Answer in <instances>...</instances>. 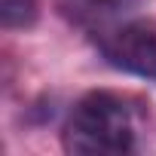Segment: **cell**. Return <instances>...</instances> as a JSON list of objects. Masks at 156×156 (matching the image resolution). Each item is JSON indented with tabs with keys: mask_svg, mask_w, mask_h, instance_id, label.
Instances as JSON below:
<instances>
[{
	"mask_svg": "<svg viewBox=\"0 0 156 156\" xmlns=\"http://www.w3.org/2000/svg\"><path fill=\"white\" fill-rule=\"evenodd\" d=\"M55 6L76 28L104 34V31L116 28L119 19H126L138 6V0H55Z\"/></svg>",
	"mask_w": 156,
	"mask_h": 156,
	"instance_id": "cell-3",
	"label": "cell"
},
{
	"mask_svg": "<svg viewBox=\"0 0 156 156\" xmlns=\"http://www.w3.org/2000/svg\"><path fill=\"white\" fill-rule=\"evenodd\" d=\"M0 22H3V28H28L37 22V3L34 0H3Z\"/></svg>",
	"mask_w": 156,
	"mask_h": 156,
	"instance_id": "cell-4",
	"label": "cell"
},
{
	"mask_svg": "<svg viewBox=\"0 0 156 156\" xmlns=\"http://www.w3.org/2000/svg\"><path fill=\"white\" fill-rule=\"evenodd\" d=\"M101 55L141 80L156 83V22L153 19H129L101 34Z\"/></svg>",
	"mask_w": 156,
	"mask_h": 156,
	"instance_id": "cell-2",
	"label": "cell"
},
{
	"mask_svg": "<svg viewBox=\"0 0 156 156\" xmlns=\"http://www.w3.org/2000/svg\"><path fill=\"white\" fill-rule=\"evenodd\" d=\"M61 144L76 156H119L135 144V116L126 98L113 92H89L73 104Z\"/></svg>",
	"mask_w": 156,
	"mask_h": 156,
	"instance_id": "cell-1",
	"label": "cell"
}]
</instances>
